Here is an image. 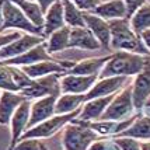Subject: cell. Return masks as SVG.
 <instances>
[{
	"label": "cell",
	"mask_w": 150,
	"mask_h": 150,
	"mask_svg": "<svg viewBox=\"0 0 150 150\" xmlns=\"http://www.w3.org/2000/svg\"><path fill=\"white\" fill-rule=\"evenodd\" d=\"M111 30V48L115 51L137 53V55H149L150 51L146 49V45L142 42L140 35L135 34L132 30L129 18L110 20Z\"/></svg>",
	"instance_id": "obj_1"
},
{
	"label": "cell",
	"mask_w": 150,
	"mask_h": 150,
	"mask_svg": "<svg viewBox=\"0 0 150 150\" xmlns=\"http://www.w3.org/2000/svg\"><path fill=\"white\" fill-rule=\"evenodd\" d=\"M147 59L142 58L137 53L125 52V51H117L111 59L107 62L104 69L101 70L98 77H115V76H136L143 70Z\"/></svg>",
	"instance_id": "obj_2"
},
{
	"label": "cell",
	"mask_w": 150,
	"mask_h": 150,
	"mask_svg": "<svg viewBox=\"0 0 150 150\" xmlns=\"http://www.w3.org/2000/svg\"><path fill=\"white\" fill-rule=\"evenodd\" d=\"M74 125H67L63 133V147L65 150H88L96 140L100 139V135L96 133L91 128L73 119Z\"/></svg>",
	"instance_id": "obj_3"
},
{
	"label": "cell",
	"mask_w": 150,
	"mask_h": 150,
	"mask_svg": "<svg viewBox=\"0 0 150 150\" xmlns=\"http://www.w3.org/2000/svg\"><path fill=\"white\" fill-rule=\"evenodd\" d=\"M81 108L80 107L79 110L70 112V114H63V115H53L52 118L46 119L44 122L38 124L37 126H34L21 136L20 140H24V139H41V137H49L53 136L56 132L60 131V128H63L65 125H67L69 122H72L73 119H76V117L80 115L81 112Z\"/></svg>",
	"instance_id": "obj_4"
},
{
	"label": "cell",
	"mask_w": 150,
	"mask_h": 150,
	"mask_svg": "<svg viewBox=\"0 0 150 150\" xmlns=\"http://www.w3.org/2000/svg\"><path fill=\"white\" fill-rule=\"evenodd\" d=\"M3 17H4V30L17 28V30H23V31L33 34V35L44 37V30L34 25L33 23L27 18L25 14L20 10V7L16 6L11 0H4V3H3Z\"/></svg>",
	"instance_id": "obj_5"
},
{
	"label": "cell",
	"mask_w": 150,
	"mask_h": 150,
	"mask_svg": "<svg viewBox=\"0 0 150 150\" xmlns=\"http://www.w3.org/2000/svg\"><path fill=\"white\" fill-rule=\"evenodd\" d=\"M135 110L133 98H132V86L125 87L118 96L114 97L111 104L105 110L100 121H122L131 115Z\"/></svg>",
	"instance_id": "obj_6"
},
{
	"label": "cell",
	"mask_w": 150,
	"mask_h": 150,
	"mask_svg": "<svg viewBox=\"0 0 150 150\" xmlns=\"http://www.w3.org/2000/svg\"><path fill=\"white\" fill-rule=\"evenodd\" d=\"M59 73L55 74H48L44 77L34 80V83L30 87L24 88L21 94L25 96L27 100L30 98H42L46 96H51L53 93H60V80H59Z\"/></svg>",
	"instance_id": "obj_7"
},
{
	"label": "cell",
	"mask_w": 150,
	"mask_h": 150,
	"mask_svg": "<svg viewBox=\"0 0 150 150\" xmlns=\"http://www.w3.org/2000/svg\"><path fill=\"white\" fill-rule=\"evenodd\" d=\"M59 94L60 93H53L51 96L38 98L34 104H31V117H30V122H28V129L37 126L38 124L55 115V105L59 98Z\"/></svg>",
	"instance_id": "obj_8"
},
{
	"label": "cell",
	"mask_w": 150,
	"mask_h": 150,
	"mask_svg": "<svg viewBox=\"0 0 150 150\" xmlns=\"http://www.w3.org/2000/svg\"><path fill=\"white\" fill-rule=\"evenodd\" d=\"M45 41V37L41 35H33V34H25L18 39L13 41L11 44L6 45L4 48L0 49V60H7V59H13L17 56H21L30 49H33L34 46L39 45Z\"/></svg>",
	"instance_id": "obj_9"
},
{
	"label": "cell",
	"mask_w": 150,
	"mask_h": 150,
	"mask_svg": "<svg viewBox=\"0 0 150 150\" xmlns=\"http://www.w3.org/2000/svg\"><path fill=\"white\" fill-rule=\"evenodd\" d=\"M100 74L77 76V74H60V91L63 94H87L91 90Z\"/></svg>",
	"instance_id": "obj_10"
},
{
	"label": "cell",
	"mask_w": 150,
	"mask_h": 150,
	"mask_svg": "<svg viewBox=\"0 0 150 150\" xmlns=\"http://www.w3.org/2000/svg\"><path fill=\"white\" fill-rule=\"evenodd\" d=\"M30 117H31V101L25 100L17 108V111L14 112L13 118H11V122H10V125H11V142H10L8 150L13 149L14 146L20 142L21 136L27 132Z\"/></svg>",
	"instance_id": "obj_11"
},
{
	"label": "cell",
	"mask_w": 150,
	"mask_h": 150,
	"mask_svg": "<svg viewBox=\"0 0 150 150\" xmlns=\"http://www.w3.org/2000/svg\"><path fill=\"white\" fill-rule=\"evenodd\" d=\"M73 65L74 62H60L56 59V60H44V62H39L31 66H23V70L28 77L35 80V79H41L44 76L55 74V73L63 74L67 72V67L70 69Z\"/></svg>",
	"instance_id": "obj_12"
},
{
	"label": "cell",
	"mask_w": 150,
	"mask_h": 150,
	"mask_svg": "<svg viewBox=\"0 0 150 150\" xmlns=\"http://www.w3.org/2000/svg\"><path fill=\"white\" fill-rule=\"evenodd\" d=\"M150 97V59L146 60L143 70L136 74L132 86V98L135 110H142L146 100Z\"/></svg>",
	"instance_id": "obj_13"
},
{
	"label": "cell",
	"mask_w": 150,
	"mask_h": 150,
	"mask_svg": "<svg viewBox=\"0 0 150 150\" xmlns=\"http://www.w3.org/2000/svg\"><path fill=\"white\" fill-rule=\"evenodd\" d=\"M83 17L86 21V27L94 34V37L101 44V48L108 49L111 48V30L108 21L96 14H90L87 11H83Z\"/></svg>",
	"instance_id": "obj_14"
},
{
	"label": "cell",
	"mask_w": 150,
	"mask_h": 150,
	"mask_svg": "<svg viewBox=\"0 0 150 150\" xmlns=\"http://www.w3.org/2000/svg\"><path fill=\"white\" fill-rule=\"evenodd\" d=\"M114 97H115V94H111V96L94 98V100H90V101L84 103V107L81 108V112H80L79 118H76V119L81 121V122L100 121V118L103 117V114L108 108V105L111 104Z\"/></svg>",
	"instance_id": "obj_15"
},
{
	"label": "cell",
	"mask_w": 150,
	"mask_h": 150,
	"mask_svg": "<svg viewBox=\"0 0 150 150\" xmlns=\"http://www.w3.org/2000/svg\"><path fill=\"white\" fill-rule=\"evenodd\" d=\"M125 76H115V77H105L97 81L91 87V90L86 94V103L94 100V98L105 97V96H111L114 93H117L126 81Z\"/></svg>",
	"instance_id": "obj_16"
},
{
	"label": "cell",
	"mask_w": 150,
	"mask_h": 150,
	"mask_svg": "<svg viewBox=\"0 0 150 150\" xmlns=\"http://www.w3.org/2000/svg\"><path fill=\"white\" fill-rule=\"evenodd\" d=\"M27 100L25 96H23L21 93L16 94L11 91H4L0 94V124L8 125L11 122L14 112L17 111L20 105Z\"/></svg>",
	"instance_id": "obj_17"
},
{
	"label": "cell",
	"mask_w": 150,
	"mask_h": 150,
	"mask_svg": "<svg viewBox=\"0 0 150 150\" xmlns=\"http://www.w3.org/2000/svg\"><path fill=\"white\" fill-rule=\"evenodd\" d=\"M66 25L65 23V8L63 0L55 1L45 13V23H44V37H51L55 31Z\"/></svg>",
	"instance_id": "obj_18"
},
{
	"label": "cell",
	"mask_w": 150,
	"mask_h": 150,
	"mask_svg": "<svg viewBox=\"0 0 150 150\" xmlns=\"http://www.w3.org/2000/svg\"><path fill=\"white\" fill-rule=\"evenodd\" d=\"M69 48H80L87 51H98L101 49V44L94 37V34L87 28H72L70 30V42Z\"/></svg>",
	"instance_id": "obj_19"
},
{
	"label": "cell",
	"mask_w": 150,
	"mask_h": 150,
	"mask_svg": "<svg viewBox=\"0 0 150 150\" xmlns=\"http://www.w3.org/2000/svg\"><path fill=\"white\" fill-rule=\"evenodd\" d=\"M112 55L108 56H101V58H90L84 59L79 63L74 65L63 74H77V76H94V74H100L98 72H101L104 69V66L107 65V62L111 59Z\"/></svg>",
	"instance_id": "obj_20"
},
{
	"label": "cell",
	"mask_w": 150,
	"mask_h": 150,
	"mask_svg": "<svg viewBox=\"0 0 150 150\" xmlns=\"http://www.w3.org/2000/svg\"><path fill=\"white\" fill-rule=\"evenodd\" d=\"M94 14L107 21L128 18V10H126V4L124 0H110V1L101 3L94 10Z\"/></svg>",
	"instance_id": "obj_21"
},
{
	"label": "cell",
	"mask_w": 150,
	"mask_h": 150,
	"mask_svg": "<svg viewBox=\"0 0 150 150\" xmlns=\"http://www.w3.org/2000/svg\"><path fill=\"white\" fill-rule=\"evenodd\" d=\"M16 6L20 7V10L27 16V18L33 23L34 25L44 30V23H45V14L42 13L41 6L35 0H11Z\"/></svg>",
	"instance_id": "obj_22"
},
{
	"label": "cell",
	"mask_w": 150,
	"mask_h": 150,
	"mask_svg": "<svg viewBox=\"0 0 150 150\" xmlns=\"http://www.w3.org/2000/svg\"><path fill=\"white\" fill-rule=\"evenodd\" d=\"M86 103V94H63L58 98L55 105V114L63 115L79 110Z\"/></svg>",
	"instance_id": "obj_23"
},
{
	"label": "cell",
	"mask_w": 150,
	"mask_h": 150,
	"mask_svg": "<svg viewBox=\"0 0 150 150\" xmlns=\"http://www.w3.org/2000/svg\"><path fill=\"white\" fill-rule=\"evenodd\" d=\"M117 137H133V139H150V115L137 118L136 121Z\"/></svg>",
	"instance_id": "obj_24"
},
{
	"label": "cell",
	"mask_w": 150,
	"mask_h": 150,
	"mask_svg": "<svg viewBox=\"0 0 150 150\" xmlns=\"http://www.w3.org/2000/svg\"><path fill=\"white\" fill-rule=\"evenodd\" d=\"M70 30H72L70 27L65 25L63 28L55 31V33L49 37V41L46 42V49H48V53H49V55L60 52V51H65L66 48H69Z\"/></svg>",
	"instance_id": "obj_25"
},
{
	"label": "cell",
	"mask_w": 150,
	"mask_h": 150,
	"mask_svg": "<svg viewBox=\"0 0 150 150\" xmlns=\"http://www.w3.org/2000/svg\"><path fill=\"white\" fill-rule=\"evenodd\" d=\"M65 8V23L70 28H83L86 27V21L83 17V10H80L73 0H63Z\"/></svg>",
	"instance_id": "obj_26"
},
{
	"label": "cell",
	"mask_w": 150,
	"mask_h": 150,
	"mask_svg": "<svg viewBox=\"0 0 150 150\" xmlns=\"http://www.w3.org/2000/svg\"><path fill=\"white\" fill-rule=\"evenodd\" d=\"M131 27L137 35H140L146 30H150V4L144 3L142 7L137 8L136 13L131 17Z\"/></svg>",
	"instance_id": "obj_27"
},
{
	"label": "cell",
	"mask_w": 150,
	"mask_h": 150,
	"mask_svg": "<svg viewBox=\"0 0 150 150\" xmlns=\"http://www.w3.org/2000/svg\"><path fill=\"white\" fill-rule=\"evenodd\" d=\"M0 88L4 91L11 93H21V88L16 83V79L13 74V69L8 65L0 63Z\"/></svg>",
	"instance_id": "obj_28"
},
{
	"label": "cell",
	"mask_w": 150,
	"mask_h": 150,
	"mask_svg": "<svg viewBox=\"0 0 150 150\" xmlns=\"http://www.w3.org/2000/svg\"><path fill=\"white\" fill-rule=\"evenodd\" d=\"M42 146L44 144L38 139H24L20 140L11 150H42Z\"/></svg>",
	"instance_id": "obj_29"
},
{
	"label": "cell",
	"mask_w": 150,
	"mask_h": 150,
	"mask_svg": "<svg viewBox=\"0 0 150 150\" xmlns=\"http://www.w3.org/2000/svg\"><path fill=\"white\" fill-rule=\"evenodd\" d=\"M115 142L121 150H142L140 142H137L133 137H117Z\"/></svg>",
	"instance_id": "obj_30"
},
{
	"label": "cell",
	"mask_w": 150,
	"mask_h": 150,
	"mask_svg": "<svg viewBox=\"0 0 150 150\" xmlns=\"http://www.w3.org/2000/svg\"><path fill=\"white\" fill-rule=\"evenodd\" d=\"M88 150H121L119 146L117 144L115 139L114 140H105V139H98L90 146Z\"/></svg>",
	"instance_id": "obj_31"
},
{
	"label": "cell",
	"mask_w": 150,
	"mask_h": 150,
	"mask_svg": "<svg viewBox=\"0 0 150 150\" xmlns=\"http://www.w3.org/2000/svg\"><path fill=\"white\" fill-rule=\"evenodd\" d=\"M73 3L83 11H94L101 4L100 0H73Z\"/></svg>",
	"instance_id": "obj_32"
},
{
	"label": "cell",
	"mask_w": 150,
	"mask_h": 150,
	"mask_svg": "<svg viewBox=\"0 0 150 150\" xmlns=\"http://www.w3.org/2000/svg\"><path fill=\"white\" fill-rule=\"evenodd\" d=\"M126 4V10H128V18H131L133 14L136 13L139 7H142L146 3V0H124Z\"/></svg>",
	"instance_id": "obj_33"
},
{
	"label": "cell",
	"mask_w": 150,
	"mask_h": 150,
	"mask_svg": "<svg viewBox=\"0 0 150 150\" xmlns=\"http://www.w3.org/2000/svg\"><path fill=\"white\" fill-rule=\"evenodd\" d=\"M20 37H23V35H21L18 31L10 33V34H4V35H0V49L4 48L6 45H8V44H11V42L16 41V39H18Z\"/></svg>",
	"instance_id": "obj_34"
},
{
	"label": "cell",
	"mask_w": 150,
	"mask_h": 150,
	"mask_svg": "<svg viewBox=\"0 0 150 150\" xmlns=\"http://www.w3.org/2000/svg\"><path fill=\"white\" fill-rule=\"evenodd\" d=\"M37 3H38L39 6H41V10H42V13L45 14L48 11V8L52 6L55 1H58V0H35Z\"/></svg>",
	"instance_id": "obj_35"
},
{
	"label": "cell",
	"mask_w": 150,
	"mask_h": 150,
	"mask_svg": "<svg viewBox=\"0 0 150 150\" xmlns=\"http://www.w3.org/2000/svg\"><path fill=\"white\" fill-rule=\"evenodd\" d=\"M140 38H142V41L144 42V45L149 48L150 51V30H146V31H143V33L140 34Z\"/></svg>",
	"instance_id": "obj_36"
},
{
	"label": "cell",
	"mask_w": 150,
	"mask_h": 150,
	"mask_svg": "<svg viewBox=\"0 0 150 150\" xmlns=\"http://www.w3.org/2000/svg\"><path fill=\"white\" fill-rule=\"evenodd\" d=\"M3 3L4 0H0V33L4 31V17H3Z\"/></svg>",
	"instance_id": "obj_37"
},
{
	"label": "cell",
	"mask_w": 150,
	"mask_h": 150,
	"mask_svg": "<svg viewBox=\"0 0 150 150\" xmlns=\"http://www.w3.org/2000/svg\"><path fill=\"white\" fill-rule=\"evenodd\" d=\"M140 147H142V150H150V142H143V143H140Z\"/></svg>",
	"instance_id": "obj_38"
},
{
	"label": "cell",
	"mask_w": 150,
	"mask_h": 150,
	"mask_svg": "<svg viewBox=\"0 0 150 150\" xmlns=\"http://www.w3.org/2000/svg\"><path fill=\"white\" fill-rule=\"evenodd\" d=\"M143 107H146V108H150V97L146 100V103H144V105Z\"/></svg>",
	"instance_id": "obj_39"
},
{
	"label": "cell",
	"mask_w": 150,
	"mask_h": 150,
	"mask_svg": "<svg viewBox=\"0 0 150 150\" xmlns=\"http://www.w3.org/2000/svg\"><path fill=\"white\" fill-rule=\"evenodd\" d=\"M42 150H48V149H46L45 146H42Z\"/></svg>",
	"instance_id": "obj_40"
}]
</instances>
